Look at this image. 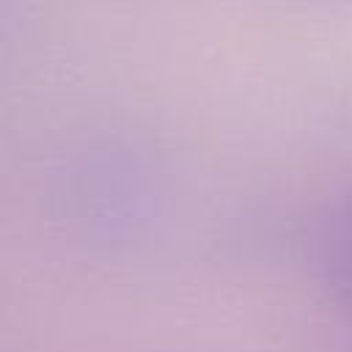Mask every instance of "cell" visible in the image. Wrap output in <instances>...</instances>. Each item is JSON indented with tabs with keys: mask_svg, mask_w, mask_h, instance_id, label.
Segmentation results:
<instances>
[{
	"mask_svg": "<svg viewBox=\"0 0 352 352\" xmlns=\"http://www.w3.org/2000/svg\"><path fill=\"white\" fill-rule=\"evenodd\" d=\"M316 256L333 297L352 314V201L341 204L324 217Z\"/></svg>",
	"mask_w": 352,
	"mask_h": 352,
	"instance_id": "1",
	"label": "cell"
}]
</instances>
